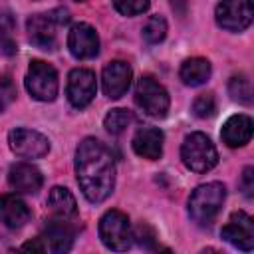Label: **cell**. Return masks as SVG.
Here are the masks:
<instances>
[{"label": "cell", "mask_w": 254, "mask_h": 254, "mask_svg": "<svg viewBox=\"0 0 254 254\" xmlns=\"http://www.w3.org/2000/svg\"><path fill=\"white\" fill-rule=\"evenodd\" d=\"M75 177L89 202L105 200L115 187V161L111 151L93 137H85L75 149Z\"/></svg>", "instance_id": "cell-1"}, {"label": "cell", "mask_w": 254, "mask_h": 254, "mask_svg": "<svg viewBox=\"0 0 254 254\" xmlns=\"http://www.w3.org/2000/svg\"><path fill=\"white\" fill-rule=\"evenodd\" d=\"M226 198V189L222 183H206V185H198L190 198H189V214L190 218L200 224V226H208L212 224V220L216 218V214L222 208V202Z\"/></svg>", "instance_id": "cell-2"}, {"label": "cell", "mask_w": 254, "mask_h": 254, "mask_svg": "<svg viewBox=\"0 0 254 254\" xmlns=\"http://www.w3.org/2000/svg\"><path fill=\"white\" fill-rule=\"evenodd\" d=\"M181 159L187 169L194 173H206L216 167L218 153L214 143L204 133H190L181 145Z\"/></svg>", "instance_id": "cell-3"}, {"label": "cell", "mask_w": 254, "mask_h": 254, "mask_svg": "<svg viewBox=\"0 0 254 254\" xmlns=\"http://www.w3.org/2000/svg\"><path fill=\"white\" fill-rule=\"evenodd\" d=\"M99 238L101 242L115 252H123L133 244V230L127 214L121 210H107L99 220Z\"/></svg>", "instance_id": "cell-4"}, {"label": "cell", "mask_w": 254, "mask_h": 254, "mask_svg": "<svg viewBox=\"0 0 254 254\" xmlns=\"http://www.w3.org/2000/svg\"><path fill=\"white\" fill-rule=\"evenodd\" d=\"M26 89L38 101H54L60 89L58 71L54 69V65L42 60L30 62V67L26 73Z\"/></svg>", "instance_id": "cell-5"}, {"label": "cell", "mask_w": 254, "mask_h": 254, "mask_svg": "<svg viewBox=\"0 0 254 254\" xmlns=\"http://www.w3.org/2000/svg\"><path fill=\"white\" fill-rule=\"evenodd\" d=\"M135 103L149 117L161 119L167 115L171 99H169L167 89L157 79H153L151 75H143L135 87Z\"/></svg>", "instance_id": "cell-6"}, {"label": "cell", "mask_w": 254, "mask_h": 254, "mask_svg": "<svg viewBox=\"0 0 254 254\" xmlns=\"http://www.w3.org/2000/svg\"><path fill=\"white\" fill-rule=\"evenodd\" d=\"M216 24L228 32H242L252 24V0H222L216 6Z\"/></svg>", "instance_id": "cell-7"}, {"label": "cell", "mask_w": 254, "mask_h": 254, "mask_svg": "<svg viewBox=\"0 0 254 254\" xmlns=\"http://www.w3.org/2000/svg\"><path fill=\"white\" fill-rule=\"evenodd\" d=\"M95 91H97V81H95V73L91 69L75 67V69L69 71L65 95H67V101L75 109L87 107L93 101Z\"/></svg>", "instance_id": "cell-8"}, {"label": "cell", "mask_w": 254, "mask_h": 254, "mask_svg": "<svg viewBox=\"0 0 254 254\" xmlns=\"http://www.w3.org/2000/svg\"><path fill=\"white\" fill-rule=\"evenodd\" d=\"M8 143H10V149L22 159H40L50 151L48 137H44L34 129H22V127L12 129L8 133Z\"/></svg>", "instance_id": "cell-9"}, {"label": "cell", "mask_w": 254, "mask_h": 254, "mask_svg": "<svg viewBox=\"0 0 254 254\" xmlns=\"http://www.w3.org/2000/svg\"><path fill=\"white\" fill-rule=\"evenodd\" d=\"M220 236L238 250L250 252L254 248V220L244 210H238L222 226Z\"/></svg>", "instance_id": "cell-10"}, {"label": "cell", "mask_w": 254, "mask_h": 254, "mask_svg": "<svg viewBox=\"0 0 254 254\" xmlns=\"http://www.w3.org/2000/svg\"><path fill=\"white\" fill-rule=\"evenodd\" d=\"M67 48L77 60H91L99 54V36L95 28L85 22H77L71 26L67 34Z\"/></svg>", "instance_id": "cell-11"}, {"label": "cell", "mask_w": 254, "mask_h": 254, "mask_svg": "<svg viewBox=\"0 0 254 254\" xmlns=\"http://www.w3.org/2000/svg\"><path fill=\"white\" fill-rule=\"evenodd\" d=\"M131 79H133L131 65L127 62H123V60H113L103 67V73H101L103 93L107 97H111V99H119L129 89Z\"/></svg>", "instance_id": "cell-12"}, {"label": "cell", "mask_w": 254, "mask_h": 254, "mask_svg": "<svg viewBox=\"0 0 254 254\" xmlns=\"http://www.w3.org/2000/svg\"><path fill=\"white\" fill-rule=\"evenodd\" d=\"M44 250L46 252H54V254H64L71 248L73 244V230L71 226L65 222V218H58L50 220L44 228V234L40 236Z\"/></svg>", "instance_id": "cell-13"}, {"label": "cell", "mask_w": 254, "mask_h": 254, "mask_svg": "<svg viewBox=\"0 0 254 254\" xmlns=\"http://www.w3.org/2000/svg\"><path fill=\"white\" fill-rule=\"evenodd\" d=\"M56 28H58V24L50 16V12L30 16L26 22L30 42L40 50H54L56 48Z\"/></svg>", "instance_id": "cell-14"}, {"label": "cell", "mask_w": 254, "mask_h": 254, "mask_svg": "<svg viewBox=\"0 0 254 254\" xmlns=\"http://www.w3.org/2000/svg\"><path fill=\"white\" fill-rule=\"evenodd\" d=\"M8 183L16 192H38L44 177L40 173L38 167H34L32 163H16L10 167L8 171Z\"/></svg>", "instance_id": "cell-15"}, {"label": "cell", "mask_w": 254, "mask_h": 254, "mask_svg": "<svg viewBox=\"0 0 254 254\" xmlns=\"http://www.w3.org/2000/svg\"><path fill=\"white\" fill-rule=\"evenodd\" d=\"M163 141H165V135L161 129L157 127H143L135 133L133 137V151L143 157V159H149V161H155L163 155Z\"/></svg>", "instance_id": "cell-16"}, {"label": "cell", "mask_w": 254, "mask_h": 254, "mask_svg": "<svg viewBox=\"0 0 254 254\" xmlns=\"http://www.w3.org/2000/svg\"><path fill=\"white\" fill-rule=\"evenodd\" d=\"M220 137L222 141L236 149V147H244L250 139H252V119L248 115H232L226 119V123L222 125V131H220Z\"/></svg>", "instance_id": "cell-17"}, {"label": "cell", "mask_w": 254, "mask_h": 254, "mask_svg": "<svg viewBox=\"0 0 254 254\" xmlns=\"http://www.w3.org/2000/svg\"><path fill=\"white\" fill-rule=\"evenodd\" d=\"M30 220L28 204L16 194L0 196V222L8 228H20Z\"/></svg>", "instance_id": "cell-18"}, {"label": "cell", "mask_w": 254, "mask_h": 254, "mask_svg": "<svg viewBox=\"0 0 254 254\" xmlns=\"http://www.w3.org/2000/svg\"><path fill=\"white\" fill-rule=\"evenodd\" d=\"M210 62L204 58H189L183 62L181 69H179V77L183 79L185 85L196 87L202 85L208 77H210Z\"/></svg>", "instance_id": "cell-19"}, {"label": "cell", "mask_w": 254, "mask_h": 254, "mask_svg": "<svg viewBox=\"0 0 254 254\" xmlns=\"http://www.w3.org/2000/svg\"><path fill=\"white\" fill-rule=\"evenodd\" d=\"M48 206L52 208V212L58 218H65V220L77 212L75 198H73V194L65 187H54L50 190V194H48Z\"/></svg>", "instance_id": "cell-20"}, {"label": "cell", "mask_w": 254, "mask_h": 254, "mask_svg": "<svg viewBox=\"0 0 254 254\" xmlns=\"http://www.w3.org/2000/svg\"><path fill=\"white\" fill-rule=\"evenodd\" d=\"M228 93L238 103H244V105L252 103V83H250V79L246 75H242V73L230 77V81H228Z\"/></svg>", "instance_id": "cell-21"}, {"label": "cell", "mask_w": 254, "mask_h": 254, "mask_svg": "<svg viewBox=\"0 0 254 254\" xmlns=\"http://www.w3.org/2000/svg\"><path fill=\"white\" fill-rule=\"evenodd\" d=\"M131 121H133L131 111H127V109H111V111L105 115V119H103V127H105L109 133L119 135V133H123V131L129 127Z\"/></svg>", "instance_id": "cell-22"}, {"label": "cell", "mask_w": 254, "mask_h": 254, "mask_svg": "<svg viewBox=\"0 0 254 254\" xmlns=\"http://www.w3.org/2000/svg\"><path fill=\"white\" fill-rule=\"evenodd\" d=\"M167 36V20L163 16H151L143 26V38L149 44H159Z\"/></svg>", "instance_id": "cell-23"}, {"label": "cell", "mask_w": 254, "mask_h": 254, "mask_svg": "<svg viewBox=\"0 0 254 254\" xmlns=\"http://www.w3.org/2000/svg\"><path fill=\"white\" fill-rule=\"evenodd\" d=\"M192 113L198 117V119H206V117H212L216 113V99L212 93H200L194 97L192 101Z\"/></svg>", "instance_id": "cell-24"}, {"label": "cell", "mask_w": 254, "mask_h": 254, "mask_svg": "<svg viewBox=\"0 0 254 254\" xmlns=\"http://www.w3.org/2000/svg\"><path fill=\"white\" fill-rule=\"evenodd\" d=\"M12 32H14V18H12V14L10 12H0V46H4L8 54L14 52Z\"/></svg>", "instance_id": "cell-25"}, {"label": "cell", "mask_w": 254, "mask_h": 254, "mask_svg": "<svg viewBox=\"0 0 254 254\" xmlns=\"http://www.w3.org/2000/svg\"><path fill=\"white\" fill-rule=\"evenodd\" d=\"M151 0H113V6L123 16H137L149 8Z\"/></svg>", "instance_id": "cell-26"}, {"label": "cell", "mask_w": 254, "mask_h": 254, "mask_svg": "<svg viewBox=\"0 0 254 254\" xmlns=\"http://www.w3.org/2000/svg\"><path fill=\"white\" fill-rule=\"evenodd\" d=\"M16 99V87L12 83V79L8 77H0V113Z\"/></svg>", "instance_id": "cell-27"}, {"label": "cell", "mask_w": 254, "mask_h": 254, "mask_svg": "<svg viewBox=\"0 0 254 254\" xmlns=\"http://www.w3.org/2000/svg\"><path fill=\"white\" fill-rule=\"evenodd\" d=\"M242 187H244L246 196H252V189H254V169H252V167H246V169H244Z\"/></svg>", "instance_id": "cell-28"}, {"label": "cell", "mask_w": 254, "mask_h": 254, "mask_svg": "<svg viewBox=\"0 0 254 254\" xmlns=\"http://www.w3.org/2000/svg\"><path fill=\"white\" fill-rule=\"evenodd\" d=\"M22 250H32V252H46V250H44V244H42V240H40V236H38V238H34L32 242H26V244L22 246Z\"/></svg>", "instance_id": "cell-29"}, {"label": "cell", "mask_w": 254, "mask_h": 254, "mask_svg": "<svg viewBox=\"0 0 254 254\" xmlns=\"http://www.w3.org/2000/svg\"><path fill=\"white\" fill-rule=\"evenodd\" d=\"M75 2H85V0H75Z\"/></svg>", "instance_id": "cell-30"}]
</instances>
